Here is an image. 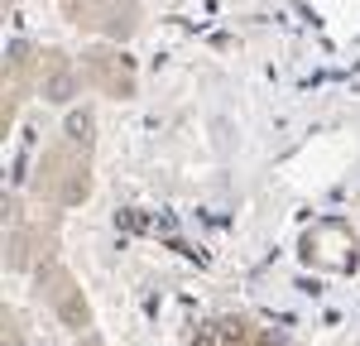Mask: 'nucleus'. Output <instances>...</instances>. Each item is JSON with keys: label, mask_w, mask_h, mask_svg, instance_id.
<instances>
[{"label": "nucleus", "mask_w": 360, "mask_h": 346, "mask_svg": "<svg viewBox=\"0 0 360 346\" xmlns=\"http://www.w3.org/2000/svg\"><path fill=\"white\" fill-rule=\"evenodd\" d=\"M91 135V115H68V140H86Z\"/></svg>", "instance_id": "f257e3e1"}, {"label": "nucleus", "mask_w": 360, "mask_h": 346, "mask_svg": "<svg viewBox=\"0 0 360 346\" xmlns=\"http://www.w3.org/2000/svg\"><path fill=\"white\" fill-rule=\"evenodd\" d=\"M68 91H72V77H68V72H58L53 82H49V101H68Z\"/></svg>", "instance_id": "f03ea898"}, {"label": "nucleus", "mask_w": 360, "mask_h": 346, "mask_svg": "<svg viewBox=\"0 0 360 346\" xmlns=\"http://www.w3.org/2000/svg\"><path fill=\"white\" fill-rule=\"evenodd\" d=\"M63 317H68V322H86V308L77 298H68V303H63Z\"/></svg>", "instance_id": "7ed1b4c3"}, {"label": "nucleus", "mask_w": 360, "mask_h": 346, "mask_svg": "<svg viewBox=\"0 0 360 346\" xmlns=\"http://www.w3.org/2000/svg\"><path fill=\"white\" fill-rule=\"evenodd\" d=\"M188 346H217V332H212V327H197Z\"/></svg>", "instance_id": "20e7f679"}]
</instances>
